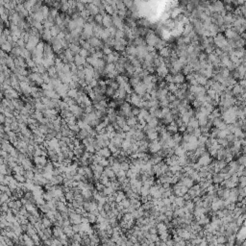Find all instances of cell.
<instances>
[{
    "mask_svg": "<svg viewBox=\"0 0 246 246\" xmlns=\"http://www.w3.org/2000/svg\"><path fill=\"white\" fill-rule=\"evenodd\" d=\"M41 221H42V224L44 225V227L45 228H50L52 226V221L48 218V217H43L42 219H41Z\"/></svg>",
    "mask_w": 246,
    "mask_h": 246,
    "instance_id": "1f68e13d",
    "label": "cell"
},
{
    "mask_svg": "<svg viewBox=\"0 0 246 246\" xmlns=\"http://www.w3.org/2000/svg\"><path fill=\"white\" fill-rule=\"evenodd\" d=\"M88 12H89V14L92 15H98V13H99V8H98V6H96L95 4L93 3H89L88 5V9H87Z\"/></svg>",
    "mask_w": 246,
    "mask_h": 246,
    "instance_id": "8992f818",
    "label": "cell"
},
{
    "mask_svg": "<svg viewBox=\"0 0 246 246\" xmlns=\"http://www.w3.org/2000/svg\"><path fill=\"white\" fill-rule=\"evenodd\" d=\"M103 16H104L103 15H100V14H98V15H95L94 20H95L97 23H102V22H103Z\"/></svg>",
    "mask_w": 246,
    "mask_h": 246,
    "instance_id": "c3c4849f",
    "label": "cell"
},
{
    "mask_svg": "<svg viewBox=\"0 0 246 246\" xmlns=\"http://www.w3.org/2000/svg\"><path fill=\"white\" fill-rule=\"evenodd\" d=\"M63 233H65L68 238H72L73 235L75 234L73 231V229H72V227H70V226H66V227H63Z\"/></svg>",
    "mask_w": 246,
    "mask_h": 246,
    "instance_id": "44dd1931",
    "label": "cell"
},
{
    "mask_svg": "<svg viewBox=\"0 0 246 246\" xmlns=\"http://www.w3.org/2000/svg\"><path fill=\"white\" fill-rule=\"evenodd\" d=\"M87 217H88L89 223H96V222H97V216H96L94 213H88V214H87Z\"/></svg>",
    "mask_w": 246,
    "mask_h": 246,
    "instance_id": "f546056e",
    "label": "cell"
},
{
    "mask_svg": "<svg viewBox=\"0 0 246 246\" xmlns=\"http://www.w3.org/2000/svg\"><path fill=\"white\" fill-rule=\"evenodd\" d=\"M114 70H115V65H114V62H112V63H108L107 66L105 67V72L108 74L113 73Z\"/></svg>",
    "mask_w": 246,
    "mask_h": 246,
    "instance_id": "4316f807",
    "label": "cell"
},
{
    "mask_svg": "<svg viewBox=\"0 0 246 246\" xmlns=\"http://www.w3.org/2000/svg\"><path fill=\"white\" fill-rule=\"evenodd\" d=\"M80 94V92H78L77 88H69V90L67 92V96H69L70 98L76 99Z\"/></svg>",
    "mask_w": 246,
    "mask_h": 246,
    "instance_id": "ac0fdd59",
    "label": "cell"
},
{
    "mask_svg": "<svg viewBox=\"0 0 246 246\" xmlns=\"http://www.w3.org/2000/svg\"><path fill=\"white\" fill-rule=\"evenodd\" d=\"M69 49L73 52L74 54H79V52H80V50H81L80 46H79L78 44H75V43L69 44Z\"/></svg>",
    "mask_w": 246,
    "mask_h": 246,
    "instance_id": "f1b7e54d",
    "label": "cell"
},
{
    "mask_svg": "<svg viewBox=\"0 0 246 246\" xmlns=\"http://www.w3.org/2000/svg\"><path fill=\"white\" fill-rule=\"evenodd\" d=\"M88 42L90 43L92 47H99V46H101V41H100L98 38H90L88 40Z\"/></svg>",
    "mask_w": 246,
    "mask_h": 246,
    "instance_id": "e0dca14e",
    "label": "cell"
},
{
    "mask_svg": "<svg viewBox=\"0 0 246 246\" xmlns=\"http://www.w3.org/2000/svg\"><path fill=\"white\" fill-rule=\"evenodd\" d=\"M39 208H40V209H41V212L42 213H46L47 212H49L50 211V208L48 207V205L45 203V204H43V205H41V206H39Z\"/></svg>",
    "mask_w": 246,
    "mask_h": 246,
    "instance_id": "f35d334b",
    "label": "cell"
},
{
    "mask_svg": "<svg viewBox=\"0 0 246 246\" xmlns=\"http://www.w3.org/2000/svg\"><path fill=\"white\" fill-rule=\"evenodd\" d=\"M21 165L24 167L25 170H32L33 167H32V162L30 161V159L25 158L23 161L21 162Z\"/></svg>",
    "mask_w": 246,
    "mask_h": 246,
    "instance_id": "4fadbf2b",
    "label": "cell"
},
{
    "mask_svg": "<svg viewBox=\"0 0 246 246\" xmlns=\"http://www.w3.org/2000/svg\"><path fill=\"white\" fill-rule=\"evenodd\" d=\"M112 168L114 169V171L115 172V174H116V173H117L118 171H119V170L121 169V167H120V162H119L117 161V160H116V161L114 162V165H112Z\"/></svg>",
    "mask_w": 246,
    "mask_h": 246,
    "instance_id": "d6a6232c",
    "label": "cell"
},
{
    "mask_svg": "<svg viewBox=\"0 0 246 246\" xmlns=\"http://www.w3.org/2000/svg\"><path fill=\"white\" fill-rule=\"evenodd\" d=\"M116 123L118 124V126L120 127V128H123L125 125L127 124V121L124 119V117L122 116V115H117V117H116Z\"/></svg>",
    "mask_w": 246,
    "mask_h": 246,
    "instance_id": "7402d4cb",
    "label": "cell"
},
{
    "mask_svg": "<svg viewBox=\"0 0 246 246\" xmlns=\"http://www.w3.org/2000/svg\"><path fill=\"white\" fill-rule=\"evenodd\" d=\"M99 163H100L101 165H102V166H104V167H107V166H109V165H110L109 160H108L107 158H104V157H103V158L101 159V161H100Z\"/></svg>",
    "mask_w": 246,
    "mask_h": 246,
    "instance_id": "b9f144b4",
    "label": "cell"
},
{
    "mask_svg": "<svg viewBox=\"0 0 246 246\" xmlns=\"http://www.w3.org/2000/svg\"><path fill=\"white\" fill-rule=\"evenodd\" d=\"M86 151H88V153H94V152H96L93 143H88V145L86 146Z\"/></svg>",
    "mask_w": 246,
    "mask_h": 246,
    "instance_id": "8d00e7d4",
    "label": "cell"
},
{
    "mask_svg": "<svg viewBox=\"0 0 246 246\" xmlns=\"http://www.w3.org/2000/svg\"><path fill=\"white\" fill-rule=\"evenodd\" d=\"M125 197H126V195H125L124 192H123L122 190H118L117 192H116L115 202H116V203H120L122 200H123V199H125Z\"/></svg>",
    "mask_w": 246,
    "mask_h": 246,
    "instance_id": "603a6c76",
    "label": "cell"
},
{
    "mask_svg": "<svg viewBox=\"0 0 246 246\" xmlns=\"http://www.w3.org/2000/svg\"><path fill=\"white\" fill-rule=\"evenodd\" d=\"M69 219L71 223H73V224H81L82 223V215L80 213H77L76 212L69 213Z\"/></svg>",
    "mask_w": 246,
    "mask_h": 246,
    "instance_id": "6da1fadb",
    "label": "cell"
},
{
    "mask_svg": "<svg viewBox=\"0 0 246 246\" xmlns=\"http://www.w3.org/2000/svg\"><path fill=\"white\" fill-rule=\"evenodd\" d=\"M124 4H125V6L131 8V7H132L133 2H132V0H124Z\"/></svg>",
    "mask_w": 246,
    "mask_h": 246,
    "instance_id": "6f0895ef",
    "label": "cell"
},
{
    "mask_svg": "<svg viewBox=\"0 0 246 246\" xmlns=\"http://www.w3.org/2000/svg\"><path fill=\"white\" fill-rule=\"evenodd\" d=\"M32 239H33V240L35 241V244H39V243H41L40 242V235H38V233L37 234H35L34 235H32Z\"/></svg>",
    "mask_w": 246,
    "mask_h": 246,
    "instance_id": "f907efd6",
    "label": "cell"
},
{
    "mask_svg": "<svg viewBox=\"0 0 246 246\" xmlns=\"http://www.w3.org/2000/svg\"><path fill=\"white\" fill-rule=\"evenodd\" d=\"M120 167H121V169H123V170H125V171H127V170L130 169V165L126 162H120Z\"/></svg>",
    "mask_w": 246,
    "mask_h": 246,
    "instance_id": "bcb514c9",
    "label": "cell"
},
{
    "mask_svg": "<svg viewBox=\"0 0 246 246\" xmlns=\"http://www.w3.org/2000/svg\"><path fill=\"white\" fill-rule=\"evenodd\" d=\"M2 50L5 52H11L12 50H13V47H12V43L11 42H9V41H6V42H4V43H2Z\"/></svg>",
    "mask_w": 246,
    "mask_h": 246,
    "instance_id": "484cf974",
    "label": "cell"
},
{
    "mask_svg": "<svg viewBox=\"0 0 246 246\" xmlns=\"http://www.w3.org/2000/svg\"><path fill=\"white\" fill-rule=\"evenodd\" d=\"M169 53H170V50H169V48L167 47H163L161 50V55L162 56V57H167V56H169Z\"/></svg>",
    "mask_w": 246,
    "mask_h": 246,
    "instance_id": "60d3db41",
    "label": "cell"
},
{
    "mask_svg": "<svg viewBox=\"0 0 246 246\" xmlns=\"http://www.w3.org/2000/svg\"><path fill=\"white\" fill-rule=\"evenodd\" d=\"M103 174H105L106 176H108L109 178H114V177H115V172L114 171V169L112 168V167H108L107 166L106 168L104 169V171H103Z\"/></svg>",
    "mask_w": 246,
    "mask_h": 246,
    "instance_id": "2e32d148",
    "label": "cell"
},
{
    "mask_svg": "<svg viewBox=\"0 0 246 246\" xmlns=\"http://www.w3.org/2000/svg\"><path fill=\"white\" fill-rule=\"evenodd\" d=\"M126 172H127V171H125V170H123V169H120V170L116 173V177H117V179H119V178H123V177H127Z\"/></svg>",
    "mask_w": 246,
    "mask_h": 246,
    "instance_id": "f6af8a7d",
    "label": "cell"
},
{
    "mask_svg": "<svg viewBox=\"0 0 246 246\" xmlns=\"http://www.w3.org/2000/svg\"><path fill=\"white\" fill-rule=\"evenodd\" d=\"M69 127V129L71 130V131H73L74 133H76V134H78V133L80 132V127L78 126V124H73V125H69L68 126Z\"/></svg>",
    "mask_w": 246,
    "mask_h": 246,
    "instance_id": "74e56055",
    "label": "cell"
},
{
    "mask_svg": "<svg viewBox=\"0 0 246 246\" xmlns=\"http://www.w3.org/2000/svg\"><path fill=\"white\" fill-rule=\"evenodd\" d=\"M105 187H105V186H104V185H103L101 182H100V183H98V184H96V189H97L98 191H103Z\"/></svg>",
    "mask_w": 246,
    "mask_h": 246,
    "instance_id": "816d5d0a",
    "label": "cell"
},
{
    "mask_svg": "<svg viewBox=\"0 0 246 246\" xmlns=\"http://www.w3.org/2000/svg\"><path fill=\"white\" fill-rule=\"evenodd\" d=\"M173 78H174V82H176V83H182L184 81V76L182 74H177L176 76Z\"/></svg>",
    "mask_w": 246,
    "mask_h": 246,
    "instance_id": "7bdbcfd3",
    "label": "cell"
},
{
    "mask_svg": "<svg viewBox=\"0 0 246 246\" xmlns=\"http://www.w3.org/2000/svg\"><path fill=\"white\" fill-rule=\"evenodd\" d=\"M88 50H87V49H85V48H82L81 50H80V52H79V54L82 56V57H85V58H87L88 56Z\"/></svg>",
    "mask_w": 246,
    "mask_h": 246,
    "instance_id": "7dc6e473",
    "label": "cell"
},
{
    "mask_svg": "<svg viewBox=\"0 0 246 246\" xmlns=\"http://www.w3.org/2000/svg\"><path fill=\"white\" fill-rule=\"evenodd\" d=\"M209 159L208 158L207 156H205V157H203V158L200 159L199 162H200L201 165H207V163H209Z\"/></svg>",
    "mask_w": 246,
    "mask_h": 246,
    "instance_id": "681fc988",
    "label": "cell"
},
{
    "mask_svg": "<svg viewBox=\"0 0 246 246\" xmlns=\"http://www.w3.org/2000/svg\"><path fill=\"white\" fill-rule=\"evenodd\" d=\"M69 111L75 116H79V115L82 114V108L80 106H78V105H75V104L69 106Z\"/></svg>",
    "mask_w": 246,
    "mask_h": 246,
    "instance_id": "52a82bcc",
    "label": "cell"
},
{
    "mask_svg": "<svg viewBox=\"0 0 246 246\" xmlns=\"http://www.w3.org/2000/svg\"><path fill=\"white\" fill-rule=\"evenodd\" d=\"M102 192L104 193L105 196H110V195L114 194V192H115V190H114L112 187H106L105 188H104V190H103Z\"/></svg>",
    "mask_w": 246,
    "mask_h": 246,
    "instance_id": "83f0119b",
    "label": "cell"
},
{
    "mask_svg": "<svg viewBox=\"0 0 246 246\" xmlns=\"http://www.w3.org/2000/svg\"><path fill=\"white\" fill-rule=\"evenodd\" d=\"M77 135H78V139L83 140H85V139H87L88 136H89V133H88L87 130H84V129H83V130H80V132L78 133Z\"/></svg>",
    "mask_w": 246,
    "mask_h": 246,
    "instance_id": "ffe728a7",
    "label": "cell"
},
{
    "mask_svg": "<svg viewBox=\"0 0 246 246\" xmlns=\"http://www.w3.org/2000/svg\"><path fill=\"white\" fill-rule=\"evenodd\" d=\"M120 204H121L123 207H124V209H127V208H129L130 206H131V201L130 200H128V199H123L121 202H120Z\"/></svg>",
    "mask_w": 246,
    "mask_h": 246,
    "instance_id": "ab89813d",
    "label": "cell"
},
{
    "mask_svg": "<svg viewBox=\"0 0 246 246\" xmlns=\"http://www.w3.org/2000/svg\"><path fill=\"white\" fill-rule=\"evenodd\" d=\"M47 73L49 74V76L52 78H56L57 74H59L58 73V70H57V68H56V66H51V67H49V68H48Z\"/></svg>",
    "mask_w": 246,
    "mask_h": 246,
    "instance_id": "d4e9b609",
    "label": "cell"
},
{
    "mask_svg": "<svg viewBox=\"0 0 246 246\" xmlns=\"http://www.w3.org/2000/svg\"><path fill=\"white\" fill-rule=\"evenodd\" d=\"M113 22H114V25L115 28L117 29H121L123 30V23H122V20L119 16H116L114 15V19H113Z\"/></svg>",
    "mask_w": 246,
    "mask_h": 246,
    "instance_id": "8fae6325",
    "label": "cell"
},
{
    "mask_svg": "<svg viewBox=\"0 0 246 246\" xmlns=\"http://www.w3.org/2000/svg\"><path fill=\"white\" fill-rule=\"evenodd\" d=\"M160 148H161L160 144H159L158 142H156V141H155L154 143H152L150 145V149L152 152H157L158 150H160Z\"/></svg>",
    "mask_w": 246,
    "mask_h": 246,
    "instance_id": "d590c367",
    "label": "cell"
},
{
    "mask_svg": "<svg viewBox=\"0 0 246 246\" xmlns=\"http://www.w3.org/2000/svg\"><path fill=\"white\" fill-rule=\"evenodd\" d=\"M42 37H43L44 40H46V41H51V39H53V36H52L51 34V31H50V29H46L43 31V33H42Z\"/></svg>",
    "mask_w": 246,
    "mask_h": 246,
    "instance_id": "cb8c5ba5",
    "label": "cell"
},
{
    "mask_svg": "<svg viewBox=\"0 0 246 246\" xmlns=\"http://www.w3.org/2000/svg\"><path fill=\"white\" fill-rule=\"evenodd\" d=\"M130 101H131V103H132V104H134L135 106L141 107V106H142V101H143V100H141V98H140L139 95L133 94V95L131 96V98H130Z\"/></svg>",
    "mask_w": 246,
    "mask_h": 246,
    "instance_id": "277c9868",
    "label": "cell"
},
{
    "mask_svg": "<svg viewBox=\"0 0 246 246\" xmlns=\"http://www.w3.org/2000/svg\"><path fill=\"white\" fill-rule=\"evenodd\" d=\"M213 1H217V0H213Z\"/></svg>",
    "mask_w": 246,
    "mask_h": 246,
    "instance_id": "680465c9",
    "label": "cell"
},
{
    "mask_svg": "<svg viewBox=\"0 0 246 246\" xmlns=\"http://www.w3.org/2000/svg\"><path fill=\"white\" fill-rule=\"evenodd\" d=\"M74 62L77 66H84L87 63V60L85 57H82L80 54H76L74 57Z\"/></svg>",
    "mask_w": 246,
    "mask_h": 246,
    "instance_id": "3957f363",
    "label": "cell"
},
{
    "mask_svg": "<svg viewBox=\"0 0 246 246\" xmlns=\"http://www.w3.org/2000/svg\"><path fill=\"white\" fill-rule=\"evenodd\" d=\"M96 154L99 155V156H101V157H104V158H110L111 156H112V151L110 150V148L109 147H102L100 150L96 151Z\"/></svg>",
    "mask_w": 246,
    "mask_h": 246,
    "instance_id": "7a4b0ae2",
    "label": "cell"
},
{
    "mask_svg": "<svg viewBox=\"0 0 246 246\" xmlns=\"http://www.w3.org/2000/svg\"><path fill=\"white\" fill-rule=\"evenodd\" d=\"M130 130H131V126H130V125H128V124H126L124 127L122 128V131H123V132H125V133L129 132Z\"/></svg>",
    "mask_w": 246,
    "mask_h": 246,
    "instance_id": "9f6ffc18",
    "label": "cell"
},
{
    "mask_svg": "<svg viewBox=\"0 0 246 246\" xmlns=\"http://www.w3.org/2000/svg\"><path fill=\"white\" fill-rule=\"evenodd\" d=\"M78 173H79L80 175H82V176H84V175H86V171H85V167H79V168H78Z\"/></svg>",
    "mask_w": 246,
    "mask_h": 246,
    "instance_id": "11a10c76",
    "label": "cell"
},
{
    "mask_svg": "<svg viewBox=\"0 0 246 246\" xmlns=\"http://www.w3.org/2000/svg\"><path fill=\"white\" fill-rule=\"evenodd\" d=\"M72 229H73L74 233H79L80 232V224H73V226H72Z\"/></svg>",
    "mask_w": 246,
    "mask_h": 246,
    "instance_id": "f5cc1de1",
    "label": "cell"
},
{
    "mask_svg": "<svg viewBox=\"0 0 246 246\" xmlns=\"http://www.w3.org/2000/svg\"><path fill=\"white\" fill-rule=\"evenodd\" d=\"M15 178L19 183H25L26 182V177L24 175H20V174H15Z\"/></svg>",
    "mask_w": 246,
    "mask_h": 246,
    "instance_id": "e575fe53",
    "label": "cell"
},
{
    "mask_svg": "<svg viewBox=\"0 0 246 246\" xmlns=\"http://www.w3.org/2000/svg\"><path fill=\"white\" fill-rule=\"evenodd\" d=\"M223 9H224V6H223V4L221 3L219 0H217V1H215L214 3L211 6V10L212 11H215V12H222L223 11Z\"/></svg>",
    "mask_w": 246,
    "mask_h": 246,
    "instance_id": "9c48e42d",
    "label": "cell"
},
{
    "mask_svg": "<svg viewBox=\"0 0 246 246\" xmlns=\"http://www.w3.org/2000/svg\"><path fill=\"white\" fill-rule=\"evenodd\" d=\"M63 234V227L62 226H55L53 228V235L55 238H60V235Z\"/></svg>",
    "mask_w": 246,
    "mask_h": 246,
    "instance_id": "9a60e30c",
    "label": "cell"
},
{
    "mask_svg": "<svg viewBox=\"0 0 246 246\" xmlns=\"http://www.w3.org/2000/svg\"><path fill=\"white\" fill-rule=\"evenodd\" d=\"M103 25L105 26L106 28H111L112 26H113V24H114V22H113V19H112V17H111L110 15H105L104 16H103Z\"/></svg>",
    "mask_w": 246,
    "mask_h": 246,
    "instance_id": "30bf717a",
    "label": "cell"
},
{
    "mask_svg": "<svg viewBox=\"0 0 246 246\" xmlns=\"http://www.w3.org/2000/svg\"><path fill=\"white\" fill-rule=\"evenodd\" d=\"M146 41L149 45L154 46L155 44H157L159 42V39L156 36H154V34H149V35H147Z\"/></svg>",
    "mask_w": 246,
    "mask_h": 246,
    "instance_id": "5b68a950",
    "label": "cell"
},
{
    "mask_svg": "<svg viewBox=\"0 0 246 246\" xmlns=\"http://www.w3.org/2000/svg\"><path fill=\"white\" fill-rule=\"evenodd\" d=\"M92 190H90V189H88V188H85V189H83V190L81 191V194L83 195V197H84L85 199H90L93 196V193L92 192Z\"/></svg>",
    "mask_w": 246,
    "mask_h": 246,
    "instance_id": "d6986e66",
    "label": "cell"
},
{
    "mask_svg": "<svg viewBox=\"0 0 246 246\" xmlns=\"http://www.w3.org/2000/svg\"><path fill=\"white\" fill-rule=\"evenodd\" d=\"M106 93L108 96H114V93H115V89L113 88H111V87H109V88L106 89Z\"/></svg>",
    "mask_w": 246,
    "mask_h": 246,
    "instance_id": "ee69618b",
    "label": "cell"
},
{
    "mask_svg": "<svg viewBox=\"0 0 246 246\" xmlns=\"http://www.w3.org/2000/svg\"><path fill=\"white\" fill-rule=\"evenodd\" d=\"M74 57H75V56H73V52L71 51L69 48L66 49V51H65V58L66 59L67 62H69V63L74 62Z\"/></svg>",
    "mask_w": 246,
    "mask_h": 246,
    "instance_id": "7c38bea8",
    "label": "cell"
},
{
    "mask_svg": "<svg viewBox=\"0 0 246 246\" xmlns=\"http://www.w3.org/2000/svg\"><path fill=\"white\" fill-rule=\"evenodd\" d=\"M50 31H51V34L53 37H57L58 35L60 34V29H59V26L56 25V26H53V27H51L50 28Z\"/></svg>",
    "mask_w": 246,
    "mask_h": 246,
    "instance_id": "4dcf8cb0",
    "label": "cell"
},
{
    "mask_svg": "<svg viewBox=\"0 0 246 246\" xmlns=\"http://www.w3.org/2000/svg\"><path fill=\"white\" fill-rule=\"evenodd\" d=\"M103 52H104V54H106V55H109V54H111V53H113L112 49H111L110 47H108V46L103 49Z\"/></svg>",
    "mask_w": 246,
    "mask_h": 246,
    "instance_id": "db71d44e",
    "label": "cell"
},
{
    "mask_svg": "<svg viewBox=\"0 0 246 246\" xmlns=\"http://www.w3.org/2000/svg\"><path fill=\"white\" fill-rule=\"evenodd\" d=\"M127 124L130 125L131 127H135L136 125V118L131 115V117H129L128 120H127Z\"/></svg>",
    "mask_w": 246,
    "mask_h": 246,
    "instance_id": "836d02e7",
    "label": "cell"
},
{
    "mask_svg": "<svg viewBox=\"0 0 246 246\" xmlns=\"http://www.w3.org/2000/svg\"><path fill=\"white\" fill-rule=\"evenodd\" d=\"M146 89H147L146 86L141 84V83H139V84H136V86H135V90H136V92H138L140 95H144Z\"/></svg>",
    "mask_w": 246,
    "mask_h": 246,
    "instance_id": "ba28073f",
    "label": "cell"
},
{
    "mask_svg": "<svg viewBox=\"0 0 246 246\" xmlns=\"http://www.w3.org/2000/svg\"><path fill=\"white\" fill-rule=\"evenodd\" d=\"M57 209L59 211L60 213H66V212H68V208H66V203L62 202V201H58L57 202Z\"/></svg>",
    "mask_w": 246,
    "mask_h": 246,
    "instance_id": "5bb4252c",
    "label": "cell"
}]
</instances>
